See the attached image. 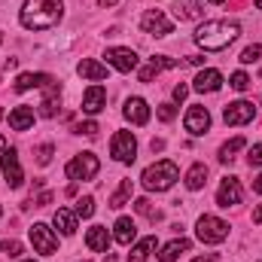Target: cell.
<instances>
[{
  "instance_id": "46",
  "label": "cell",
  "mask_w": 262,
  "mask_h": 262,
  "mask_svg": "<svg viewBox=\"0 0 262 262\" xmlns=\"http://www.w3.org/2000/svg\"><path fill=\"white\" fill-rule=\"evenodd\" d=\"M104 262H116V256H113V253H107V256H104Z\"/></svg>"
},
{
  "instance_id": "47",
  "label": "cell",
  "mask_w": 262,
  "mask_h": 262,
  "mask_svg": "<svg viewBox=\"0 0 262 262\" xmlns=\"http://www.w3.org/2000/svg\"><path fill=\"white\" fill-rule=\"evenodd\" d=\"M3 149H6V140H3V137H0V152H3Z\"/></svg>"
},
{
  "instance_id": "10",
  "label": "cell",
  "mask_w": 262,
  "mask_h": 262,
  "mask_svg": "<svg viewBox=\"0 0 262 262\" xmlns=\"http://www.w3.org/2000/svg\"><path fill=\"white\" fill-rule=\"evenodd\" d=\"M253 116H256V107L250 101H235L223 110L226 125H247V122H253Z\"/></svg>"
},
{
  "instance_id": "38",
  "label": "cell",
  "mask_w": 262,
  "mask_h": 262,
  "mask_svg": "<svg viewBox=\"0 0 262 262\" xmlns=\"http://www.w3.org/2000/svg\"><path fill=\"white\" fill-rule=\"evenodd\" d=\"M73 131H76V134H85V137H95V134H98V122H79Z\"/></svg>"
},
{
  "instance_id": "53",
  "label": "cell",
  "mask_w": 262,
  "mask_h": 262,
  "mask_svg": "<svg viewBox=\"0 0 262 262\" xmlns=\"http://www.w3.org/2000/svg\"><path fill=\"white\" fill-rule=\"evenodd\" d=\"M0 213H3V207H0Z\"/></svg>"
},
{
  "instance_id": "14",
  "label": "cell",
  "mask_w": 262,
  "mask_h": 262,
  "mask_svg": "<svg viewBox=\"0 0 262 262\" xmlns=\"http://www.w3.org/2000/svg\"><path fill=\"white\" fill-rule=\"evenodd\" d=\"M168 67H180V61H177V58H168V55H152L149 64L137 73V79H140V82H152V76H159V73L168 70Z\"/></svg>"
},
{
  "instance_id": "20",
  "label": "cell",
  "mask_w": 262,
  "mask_h": 262,
  "mask_svg": "<svg viewBox=\"0 0 262 262\" xmlns=\"http://www.w3.org/2000/svg\"><path fill=\"white\" fill-rule=\"evenodd\" d=\"M174 15L180 21H198L204 15V6L198 0H180V3H174Z\"/></svg>"
},
{
  "instance_id": "23",
  "label": "cell",
  "mask_w": 262,
  "mask_h": 262,
  "mask_svg": "<svg viewBox=\"0 0 262 262\" xmlns=\"http://www.w3.org/2000/svg\"><path fill=\"white\" fill-rule=\"evenodd\" d=\"M31 125H34V110H31V107H15V110L9 113V128L28 131Z\"/></svg>"
},
{
  "instance_id": "11",
  "label": "cell",
  "mask_w": 262,
  "mask_h": 262,
  "mask_svg": "<svg viewBox=\"0 0 262 262\" xmlns=\"http://www.w3.org/2000/svg\"><path fill=\"white\" fill-rule=\"evenodd\" d=\"M137 52L134 49H122V46H113V49H107V64H113L119 73H131L134 67H137Z\"/></svg>"
},
{
  "instance_id": "25",
  "label": "cell",
  "mask_w": 262,
  "mask_h": 262,
  "mask_svg": "<svg viewBox=\"0 0 262 262\" xmlns=\"http://www.w3.org/2000/svg\"><path fill=\"white\" fill-rule=\"evenodd\" d=\"M76 70H79V76H85V79H95V82H98V79H107V67L98 64V61H92V58H82Z\"/></svg>"
},
{
  "instance_id": "17",
  "label": "cell",
  "mask_w": 262,
  "mask_h": 262,
  "mask_svg": "<svg viewBox=\"0 0 262 262\" xmlns=\"http://www.w3.org/2000/svg\"><path fill=\"white\" fill-rule=\"evenodd\" d=\"M52 82L49 73H18V79L12 82L15 92H28V89H46Z\"/></svg>"
},
{
  "instance_id": "2",
  "label": "cell",
  "mask_w": 262,
  "mask_h": 262,
  "mask_svg": "<svg viewBox=\"0 0 262 262\" xmlns=\"http://www.w3.org/2000/svg\"><path fill=\"white\" fill-rule=\"evenodd\" d=\"M238 34H241V28H238L235 21H226V18H220V21H204L195 31V43L204 52H220V49H226L229 43H235Z\"/></svg>"
},
{
  "instance_id": "1",
  "label": "cell",
  "mask_w": 262,
  "mask_h": 262,
  "mask_svg": "<svg viewBox=\"0 0 262 262\" xmlns=\"http://www.w3.org/2000/svg\"><path fill=\"white\" fill-rule=\"evenodd\" d=\"M61 15H64L61 0H28V3L21 6L18 21H21L28 31H49V28H55V25L61 21Z\"/></svg>"
},
{
  "instance_id": "5",
  "label": "cell",
  "mask_w": 262,
  "mask_h": 262,
  "mask_svg": "<svg viewBox=\"0 0 262 262\" xmlns=\"http://www.w3.org/2000/svg\"><path fill=\"white\" fill-rule=\"evenodd\" d=\"M195 235H198L201 244H220V241L229 238V223L220 220V216H207V213H204V216L198 220Z\"/></svg>"
},
{
  "instance_id": "36",
  "label": "cell",
  "mask_w": 262,
  "mask_h": 262,
  "mask_svg": "<svg viewBox=\"0 0 262 262\" xmlns=\"http://www.w3.org/2000/svg\"><path fill=\"white\" fill-rule=\"evenodd\" d=\"M134 210H137V213H146L149 220H159V210L152 213V207H149V201H146V198H137V201H134Z\"/></svg>"
},
{
  "instance_id": "31",
  "label": "cell",
  "mask_w": 262,
  "mask_h": 262,
  "mask_svg": "<svg viewBox=\"0 0 262 262\" xmlns=\"http://www.w3.org/2000/svg\"><path fill=\"white\" fill-rule=\"evenodd\" d=\"M73 210H76V216H92V213H95V198H92V195L79 198Z\"/></svg>"
},
{
  "instance_id": "29",
  "label": "cell",
  "mask_w": 262,
  "mask_h": 262,
  "mask_svg": "<svg viewBox=\"0 0 262 262\" xmlns=\"http://www.w3.org/2000/svg\"><path fill=\"white\" fill-rule=\"evenodd\" d=\"M204 183H207V168L198 162V165H192V168H189V174H186V186L195 192V189H201Z\"/></svg>"
},
{
  "instance_id": "45",
  "label": "cell",
  "mask_w": 262,
  "mask_h": 262,
  "mask_svg": "<svg viewBox=\"0 0 262 262\" xmlns=\"http://www.w3.org/2000/svg\"><path fill=\"white\" fill-rule=\"evenodd\" d=\"M98 3H101V6H107V9H110V6H116V3H119V0H98Z\"/></svg>"
},
{
  "instance_id": "52",
  "label": "cell",
  "mask_w": 262,
  "mask_h": 262,
  "mask_svg": "<svg viewBox=\"0 0 262 262\" xmlns=\"http://www.w3.org/2000/svg\"><path fill=\"white\" fill-rule=\"evenodd\" d=\"M25 262H34V259H25Z\"/></svg>"
},
{
  "instance_id": "19",
  "label": "cell",
  "mask_w": 262,
  "mask_h": 262,
  "mask_svg": "<svg viewBox=\"0 0 262 262\" xmlns=\"http://www.w3.org/2000/svg\"><path fill=\"white\" fill-rule=\"evenodd\" d=\"M220 85H223V73L220 70H201L195 76V85L192 89L204 95V92H220Z\"/></svg>"
},
{
  "instance_id": "54",
  "label": "cell",
  "mask_w": 262,
  "mask_h": 262,
  "mask_svg": "<svg viewBox=\"0 0 262 262\" xmlns=\"http://www.w3.org/2000/svg\"><path fill=\"white\" fill-rule=\"evenodd\" d=\"M259 76H262V70H259Z\"/></svg>"
},
{
  "instance_id": "16",
  "label": "cell",
  "mask_w": 262,
  "mask_h": 262,
  "mask_svg": "<svg viewBox=\"0 0 262 262\" xmlns=\"http://www.w3.org/2000/svg\"><path fill=\"white\" fill-rule=\"evenodd\" d=\"M125 119L134 122V125H146L149 122V107L143 98H128L125 101Z\"/></svg>"
},
{
  "instance_id": "50",
  "label": "cell",
  "mask_w": 262,
  "mask_h": 262,
  "mask_svg": "<svg viewBox=\"0 0 262 262\" xmlns=\"http://www.w3.org/2000/svg\"><path fill=\"white\" fill-rule=\"evenodd\" d=\"M0 119H3V110H0Z\"/></svg>"
},
{
  "instance_id": "42",
  "label": "cell",
  "mask_w": 262,
  "mask_h": 262,
  "mask_svg": "<svg viewBox=\"0 0 262 262\" xmlns=\"http://www.w3.org/2000/svg\"><path fill=\"white\" fill-rule=\"evenodd\" d=\"M253 223H256V226H262V204L253 210Z\"/></svg>"
},
{
  "instance_id": "26",
  "label": "cell",
  "mask_w": 262,
  "mask_h": 262,
  "mask_svg": "<svg viewBox=\"0 0 262 262\" xmlns=\"http://www.w3.org/2000/svg\"><path fill=\"white\" fill-rule=\"evenodd\" d=\"M55 226L61 229V235H73V232H76V210L58 207V210H55Z\"/></svg>"
},
{
  "instance_id": "22",
  "label": "cell",
  "mask_w": 262,
  "mask_h": 262,
  "mask_svg": "<svg viewBox=\"0 0 262 262\" xmlns=\"http://www.w3.org/2000/svg\"><path fill=\"white\" fill-rule=\"evenodd\" d=\"M85 244H89V250H95V253H107V247H110L107 229H104V226H92L89 235H85Z\"/></svg>"
},
{
  "instance_id": "34",
  "label": "cell",
  "mask_w": 262,
  "mask_h": 262,
  "mask_svg": "<svg viewBox=\"0 0 262 262\" xmlns=\"http://www.w3.org/2000/svg\"><path fill=\"white\" fill-rule=\"evenodd\" d=\"M0 250H3L6 256H12V259H15V256L21 253V244H18V241H12V238H6V241H0Z\"/></svg>"
},
{
  "instance_id": "9",
  "label": "cell",
  "mask_w": 262,
  "mask_h": 262,
  "mask_svg": "<svg viewBox=\"0 0 262 262\" xmlns=\"http://www.w3.org/2000/svg\"><path fill=\"white\" fill-rule=\"evenodd\" d=\"M140 28H143L146 34H152V37H168V34L174 31V25L168 21V15H165L162 9H146L143 18H140Z\"/></svg>"
},
{
  "instance_id": "15",
  "label": "cell",
  "mask_w": 262,
  "mask_h": 262,
  "mask_svg": "<svg viewBox=\"0 0 262 262\" xmlns=\"http://www.w3.org/2000/svg\"><path fill=\"white\" fill-rule=\"evenodd\" d=\"M183 125H186L189 134H204V131L210 128V113H207V107H189Z\"/></svg>"
},
{
  "instance_id": "7",
  "label": "cell",
  "mask_w": 262,
  "mask_h": 262,
  "mask_svg": "<svg viewBox=\"0 0 262 262\" xmlns=\"http://www.w3.org/2000/svg\"><path fill=\"white\" fill-rule=\"evenodd\" d=\"M31 244H34V250L43 253V256H52V253L58 250V238L52 235V229H49L46 223H34V226H31Z\"/></svg>"
},
{
  "instance_id": "40",
  "label": "cell",
  "mask_w": 262,
  "mask_h": 262,
  "mask_svg": "<svg viewBox=\"0 0 262 262\" xmlns=\"http://www.w3.org/2000/svg\"><path fill=\"white\" fill-rule=\"evenodd\" d=\"M186 92H189V89H186L183 82H180V85H174V101H183V98H186Z\"/></svg>"
},
{
  "instance_id": "4",
  "label": "cell",
  "mask_w": 262,
  "mask_h": 262,
  "mask_svg": "<svg viewBox=\"0 0 262 262\" xmlns=\"http://www.w3.org/2000/svg\"><path fill=\"white\" fill-rule=\"evenodd\" d=\"M98 171H101V162H98L95 152H79L73 162H67V168H64V174L73 180V183H79V180H92Z\"/></svg>"
},
{
  "instance_id": "44",
  "label": "cell",
  "mask_w": 262,
  "mask_h": 262,
  "mask_svg": "<svg viewBox=\"0 0 262 262\" xmlns=\"http://www.w3.org/2000/svg\"><path fill=\"white\" fill-rule=\"evenodd\" d=\"M253 192H259V195H262V174L253 180Z\"/></svg>"
},
{
  "instance_id": "6",
  "label": "cell",
  "mask_w": 262,
  "mask_h": 262,
  "mask_svg": "<svg viewBox=\"0 0 262 262\" xmlns=\"http://www.w3.org/2000/svg\"><path fill=\"white\" fill-rule=\"evenodd\" d=\"M110 152H113L116 162L131 165V162L137 159V140H134V134H131V131H116L113 140H110Z\"/></svg>"
},
{
  "instance_id": "32",
  "label": "cell",
  "mask_w": 262,
  "mask_h": 262,
  "mask_svg": "<svg viewBox=\"0 0 262 262\" xmlns=\"http://www.w3.org/2000/svg\"><path fill=\"white\" fill-rule=\"evenodd\" d=\"M262 58V46L259 43H253V46H247L244 52H241V64H253V61H259Z\"/></svg>"
},
{
  "instance_id": "30",
  "label": "cell",
  "mask_w": 262,
  "mask_h": 262,
  "mask_svg": "<svg viewBox=\"0 0 262 262\" xmlns=\"http://www.w3.org/2000/svg\"><path fill=\"white\" fill-rule=\"evenodd\" d=\"M244 146H247V140H244V137H232L229 143H223L220 159H223V162H232V159H235V152H238V149H244Z\"/></svg>"
},
{
  "instance_id": "49",
  "label": "cell",
  "mask_w": 262,
  "mask_h": 262,
  "mask_svg": "<svg viewBox=\"0 0 262 262\" xmlns=\"http://www.w3.org/2000/svg\"><path fill=\"white\" fill-rule=\"evenodd\" d=\"M210 3H223V0H210Z\"/></svg>"
},
{
  "instance_id": "8",
  "label": "cell",
  "mask_w": 262,
  "mask_h": 262,
  "mask_svg": "<svg viewBox=\"0 0 262 262\" xmlns=\"http://www.w3.org/2000/svg\"><path fill=\"white\" fill-rule=\"evenodd\" d=\"M0 171L9 183V189H18L25 183V174H21V165H18V152L15 149H3L0 152Z\"/></svg>"
},
{
  "instance_id": "24",
  "label": "cell",
  "mask_w": 262,
  "mask_h": 262,
  "mask_svg": "<svg viewBox=\"0 0 262 262\" xmlns=\"http://www.w3.org/2000/svg\"><path fill=\"white\" fill-rule=\"evenodd\" d=\"M186 250H189V241H186V238H174V241H168V244L162 247L159 259L162 262H174V259H180V253H186Z\"/></svg>"
},
{
  "instance_id": "48",
  "label": "cell",
  "mask_w": 262,
  "mask_h": 262,
  "mask_svg": "<svg viewBox=\"0 0 262 262\" xmlns=\"http://www.w3.org/2000/svg\"><path fill=\"white\" fill-rule=\"evenodd\" d=\"M256 6H259V9H262V0H256Z\"/></svg>"
},
{
  "instance_id": "12",
  "label": "cell",
  "mask_w": 262,
  "mask_h": 262,
  "mask_svg": "<svg viewBox=\"0 0 262 262\" xmlns=\"http://www.w3.org/2000/svg\"><path fill=\"white\" fill-rule=\"evenodd\" d=\"M216 204H220V207H235V204H241V183H238V177H226V180L220 183Z\"/></svg>"
},
{
  "instance_id": "51",
  "label": "cell",
  "mask_w": 262,
  "mask_h": 262,
  "mask_svg": "<svg viewBox=\"0 0 262 262\" xmlns=\"http://www.w3.org/2000/svg\"><path fill=\"white\" fill-rule=\"evenodd\" d=\"M0 43H3V34H0Z\"/></svg>"
},
{
  "instance_id": "33",
  "label": "cell",
  "mask_w": 262,
  "mask_h": 262,
  "mask_svg": "<svg viewBox=\"0 0 262 262\" xmlns=\"http://www.w3.org/2000/svg\"><path fill=\"white\" fill-rule=\"evenodd\" d=\"M232 89H235V92H247V89H250V76L241 73V70L232 73Z\"/></svg>"
},
{
  "instance_id": "21",
  "label": "cell",
  "mask_w": 262,
  "mask_h": 262,
  "mask_svg": "<svg viewBox=\"0 0 262 262\" xmlns=\"http://www.w3.org/2000/svg\"><path fill=\"white\" fill-rule=\"evenodd\" d=\"M113 229H116V232H113V238H116L122 247H128L131 241L137 238V226H134V220H131V216H119Z\"/></svg>"
},
{
  "instance_id": "43",
  "label": "cell",
  "mask_w": 262,
  "mask_h": 262,
  "mask_svg": "<svg viewBox=\"0 0 262 262\" xmlns=\"http://www.w3.org/2000/svg\"><path fill=\"white\" fill-rule=\"evenodd\" d=\"M192 262H216V256H213V253H204V256H198V259H192Z\"/></svg>"
},
{
  "instance_id": "18",
  "label": "cell",
  "mask_w": 262,
  "mask_h": 262,
  "mask_svg": "<svg viewBox=\"0 0 262 262\" xmlns=\"http://www.w3.org/2000/svg\"><path fill=\"white\" fill-rule=\"evenodd\" d=\"M58 92H61V85L52 79V82L46 85V95H43V104H40V116H43V119H52V116L58 113Z\"/></svg>"
},
{
  "instance_id": "37",
  "label": "cell",
  "mask_w": 262,
  "mask_h": 262,
  "mask_svg": "<svg viewBox=\"0 0 262 262\" xmlns=\"http://www.w3.org/2000/svg\"><path fill=\"white\" fill-rule=\"evenodd\" d=\"M156 113H159V119H162V122H171V119L177 116V107H174V104H162Z\"/></svg>"
},
{
  "instance_id": "13",
  "label": "cell",
  "mask_w": 262,
  "mask_h": 262,
  "mask_svg": "<svg viewBox=\"0 0 262 262\" xmlns=\"http://www.w3.org/2000/svg\"><path fill=\"white\" fill-rule=\"evenodd\" d=\"M104 107H107V89H104V85L85 89V95H82V113L95 116V113H101Z\"/></svg>"
},
{
  "instance_id": "27",
  "label": "cell",
  "mask_w": 262,
  "mask_h": 262,
  "mask_svg": "<svg viewBox=\"0 0 262 262\" xmlns=\"http://www.w3.org/2000/svg\"><path fill=\"white\" fill-rule=\"evenodd\" d=\"M156 250V238L149 235V238H143V241H137L134 247H131V253H128V262H146V256Z\"/></svg>"
},
{
  "instance_id": "35",
  "label": "cell",
  "mask_w": 262,
  "mask_h": 262,
  "mask_svg": "<svg viewBox=\"0 0 262 262\" xmlns=\"http://www.w3.org/2000/svg\"><path fill=\"white\" fill-rule=\"evenodd\" d=\"M52 152H55V146H52V143H43V146L37 149V162H40V165H49V162H52Z\"/></svg>"
},
{
  "instance_id": "28",
  "label": "cell",
  "mask_w": 262,
  "mask_h": 262,
  "mask_svg": "<svg viewBox=\"0 0 262 262\" xmlns=\"http://www.w3.org/2000/svg\"><path fill=\"white\" fill-rule=\"evenodd\" d=\"M131 192H134V183H131V180H122V183H119V189L110 195V207H116V210H119V207H125V204H128V198H131Z\"/></svg>"
},
{
  "instance_id": "39",
  "label": "cell",
  "mask_w": 262,
  "mask_h": 262,
  "mask_svg": "<svg viewBox=\"0 0 262 262\" xmlns=\"http://www.w3.org/2000/svg\"><path fill=\"white\" fill-rule=\"evenodd\" d=\"M247 159H250V165H262V143H256V146L250 149V156H247Z\"/></svg>"
},
{
  "instance_id": "41",
  "label": "cell",
  "mask_w": 262,
  "mask_h": 262,
  "mask_svg": "<svg viewBox=\"0 0 262 262\" xmlns=\"http://www.w3.org/2000/svg\"><path fill=\"white\" fill-rule=\"evenodd\" d=\"M49 201H52V192H43V195H40L37 201H34V207H46Z\"/></svg>"
},
{
  "instance_id": "3",
  "label": "cell",
  "mask_w": 262,
  "mask_h": 262,
  "mask_svg": "<svg viewBox=\"0 0 262 262\" xmlns=\"http://www.w3.org/2000/svg\"><path fill=\"white\" fill-rule=\"evenodd\" d=\"M140 180H143V186H146L149 192H165V189H171V186L180 180V168H177L171 159H162V162L149 165Z\"/></svg>"
}]
</instances>
